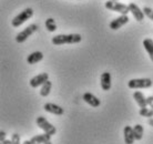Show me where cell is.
<instances>
[{
  "label": "cell",
  "mask_w": 153,
  "mask_h": 144,
  "mask_svg": "<svg viewBox=\"0 0 153 144\" xmlns=\"http://www.w3.org/2000/svg\"><path fill=\"white\" fill-rule=\"evenodd\" d=\"M82 40L81 34L79 33H71V34H58L52 38L51 42L54 46H61L65 43L72 45V43H79Z\"/></svg>",
  "instance_id": "1"
},
{
  "label": "cell",
  "mask_w": 153,
  "mask_h": 144,
  "mask_svg": "<svg viewBox=\"0 0 153 144\" xmlns=\"http://www.w3.org/2000/svg\"><path fill=\"white\" fill-rule=\"evenodd\" d=\"M32 16H33V9L32 8H27V9H25L23 11H21L19 15H17L12 19L11 26L15 27V28H18L21 24H23L27 20L30 19Z\"/></svg>",
  "instance_id": "2"
},
{
  "label": "cell",
  "mask_w": 153,
  "mask_h": 144,
  "mask_svg": "<svg viewBox=\"0 0 153 144\" xmlns=\"http://www.w3.org/2000/svg\"><path fill=\"white\" fill-rule=\"evenodd\" d=\"M104 7L107 8L108 10L119 12L120 15H128V13L130 12L129 4H120V2H117V1H112V0L105 1Z\"/></svg>",
  "instance_id": "3"
},
{
  "label": "cell",
  "mask_w": 153,
  "mask_h": 144,
  "mask_svg": "<svg viewBox=\"0 0 153 144\" xmlns=\"http://www.w3.org/2000/svg\"><path fill=\"white\" fill-rule=\"evenodd\" d=\"M38 24H36V23H32L30 26H28L27 28H25L21 32H19L16 36V41L18 42V43H23L30 36H32L35 32L38 31Z\"/></svg>",
  "instance_id": "4"
},
{
  "label": "cell",
  "mask_w": 153,
  "mask_h": 144,
  "mask_svg": "<svg viewBox=\"0 0 153 144\" xmlns=\"http://www.w3.org/2000/svg\"><path fill=\"white\" fill-rule=\"evenodd\" d=\"M128 87L130 89H148V88L152 87V80L150 78L131 79L128 82Z\"/></svg>",
  "instance_id": "5"
},
{
  "label": "cell",
  "mask_w": 153,
  "mask_h": 144,
  "mask_svg": "<svg viewBox=\"0 0 153 144\" xmlns=\"http://www.w3.org/2000/svg\"><path fill=\"white\" fill-rule=\"evenodd\" d=\"M37 125H38L39 128L42 130V131H45L46 133L50 134L51 137L54 135L56 133H57V129L54 128V125H52L50 123L48 120H47L45 117H38L37 118Z\"/></svg>",
  "instance_id": "6"
},
{
  "label": "cell",
  "mask_w": 153,
  "mask_h": 144,
  "mask_svg": "<svg viewBox=\"0 0 153 144\" xmlns=\"http://www.w3.org/2000/svg\"><path fill=\"white\" fill-rule=\"evenodd\" d=\"M129 19L130 18L128 17V15H121L120 17L112 20L111 22H110V24H109V27H110V29H112V30H118L121 27L124 26L126 23L129 22Z\"/></svg>",
  "instance_id": "7"
},
{
  "label": "cell",
  "mask_w": 153,
  "mask_h": 144,
  "mask_svg": "<svg viewBox=\"0 0 153 144\" xmlns=\"http://www.w3.org/2000/svg\"><path fill=\"white\" fill-rule=\"evenodd\" d=\"M48 79H49V74H48L47 72H43V73H40L38 76H33V78L30 80L29 83H30L31 88H38V87H40V85H42L46 81H48Z\"/></svg>",
  "instance_id": "8"
},
{
  "label": "cell",
  "mask_w": 153,
  "mask_h": 144,
  "mask_svg": "<svg viewBox=\"0 0 153 144\" xmlns=\"http://www.w3.org/2000/svg\"><path fill=\"white\" fill-rule=\"evenodd\" d=\"M82 99L85 103H88L89 105L92 106V108H98L101 104V101L100 99H98L94 94H92L90 92H85L83 95H82Z\"/></svg>",
  "instance_id": "9"
},
{
  "label": "cell",
  "mask_w": 153,
  "mask_h": 144,
  "mask_svg": "<svg viewBox=\"0 0 153 144\" xmlns=\"http://www.w3.org/2000/svg\"><path fill=\"white\" fill-rule=\"evenodd\" d=\"M129 8H130V12L133 15L134 19L137 20V21H139V22L143 21L146 15H144V12L138 7V4H135L134 2H130V4H129Z\"/></svg>",
  "instance_id": "10"
},
{
  "label": "cell",
  "mask_w": 153,
  "mask_h": 144,
  "mask_svg": "<svg viewBox=\"0 0 153 144\" xmlns=\"http://www.w3.org/2000/svg\"><path fill=\"white\" fill-rule=\"evenodd\" d=\"M100 84L103 91H109L111 89V74L110 72H103L100 76Z\"/></svg>",
  "instance_id": "11"
},
{
  "label": "cell",
  "mask_w": 153,
  "mask_h": 144,
  "mask_svg": "<svg viewBox=\"0 0 153 144\" xmlns=\"http://www.w3.org/2000/svg\"><path fill=\"white\" fill-rule=\"evenodd\" d=\"M43 109H45V111H47V112L56 114V115H62V114L65 113L63 108L57 105V104H54V103H46V104L43 105Z\"/></svg>",
  "instance_id": "12"
},
{
  "label": "cell",
  "mask_w": 153,
  "mask_h": 144,
  "mask_svg": "<svg viewBox=\"0 0 153 144\" xmlns=\"http://www.w3.org/2000/svg\"><path fill=\"white\" fill-rule=\"evenodd\" d=\"M30 141L32 144H46L48 142H51V135L45 132L43 134H38L36 137H31Z\"/></svg>",
  "instance_id": "13"
},
{
  "label": "cell",
  "mask_w": 153,
  "mask_h": 144,
  "mask_svg": "<svg viewBox=\"0 0 153 144\" xmlns=\"http://www.w3.org/2000/svg\"><path fill=\"white\" fill-rule=\"evenodd\" d=\"M123 135H124V142L126 144H133L135 141L133 133V128L130 125H126L124 130H123Z\"/></svg>",
  "instance_id": "14"
},
{
  "label": "cell",
  "mask_w": 153,
  "mask_h": 144,
  "mask_svg": "<svg viewBox=\"0 0 153 144\" xmlns=\"http://www.w3.org/2000/svg\"><path fill=\"white\" fill-rule=\"evenodd\" d=\"M43 59V53L41 51H35V52L30 53L27 58V62L29 65H36Z\"/></svg>",
  "instance_id": "15"
},
{
  "label": "cell",
  "mask_w": 153,
  "mask_h": 144,
  "mask_svg": "<svg viewBox=\"0 0 153 144\" xmlns=\"http://www.w3.org/2000/svg\"><path fill=\"white\" fill-rule=\"evenodd\" d=\"M133 98L134 100H135V102L138 103V105L140 106V108H146V105H148V101H146V95L143 94L141 91H135L133 93Z\"/></svg>",
  "instance_id": "16"
},
{
  "label": "cell",
  "mask_w": 153,
  "mask_h": 144,
  "mask_svg": "<svg viewBox=\"0 0 153 144\" xmlns=\"http://www.w3.org/2000/svg\"><path fill=\"white\" fill-rule=\"evenodd\" d=\"M143 47H144V49L146 50V52L149 54L150 59L152 60L153 62V40L150 38H146L143 40Z\"/></svg>",
  "instance_id": "17"
},
{
  "label": "cell",
  "mask_w": 153,
  "mask_h": 144,
  "mask_svg": "<svg viewBox=\"0 0 153 144\" xmlns=\"http://www.w3.org/2000/svg\"><path fill=\"white\" fill-rule=\"evenodd\" d=\"M51 88H52V83L50 82L49 80L46 81V82L41 85V89H40V95H41V96H48L50 91H51Z\"/></svg>",
  "instance_id": "18"
},
{
  "label": "cell",
  "mask_w": 153,
  "mask_h": 144,
  "mask_svg": "<svg viewBox=\"0 0 153 144\" xmlns=\"http://www.w3.org/2000/svg\"><path fill=\"white\" fill-rule=\"evenodd\" d=\"M133 133L135 140L137 141L142 140V137H143V126L141 124H135L133 128Z\"/></svg>",
  "instance_id": "19"
},
{
  "label": "cell",
  "mask_w": 153,
  "mask_h": 144,
  "mask_svg": "<svg viewBox=\"0 0 153 144\" xmlns=\"http://www.w3.org/2000/svg\"><path fill=\"white\" fill-rule=\"evenodd\" d=\"M45 24H46L47 30L49 31V32H54V31L57 30V24L54 22V19H52V18H48L46 20Z\"/></svg>",
  "instance_id": "20"
},
{
  "label": "cell",
  "mask_w": 153,
  "mask_h": 144,
  "mask_svg": "<svg viewBox=\"0 0 153 144\" xmlns=\"http://www.w3.org/2000/svg\"><path fill=\"white\" fill-rule=\"evenodd\" d=\"M139 114L141 117H144V118H149L152 119L153 118V110L152 109H149V108H142L139 111Z\"/></svg>",
  "instance_id": "21"
},
{
  "label": "cell",
  "mask_w": 153,
  "mask_h": 144,
  "mask_svg": "<svg viewBox=\"0 0 153 144\" xmlns=\"http://www.w3.org/2000/svg\"><path fill=\"white\" fill-rule=\"evenodd\" d=\"M143 12H144V15L149 18V19H151L153 21V9L150 7H144L143 8Z\"/></svg>",
  "instance_id": "22"
},
{
  "label": "cell",
  "mask_w": 153,
  "mask_h": 144,
  "mask_svg": "<svg viewBox=\"0 0 153 144\" xmlns=\"http://www.w3.org/2000/svg\"><path fill=\"white\" fill-rule=\"evenodd\" d=\"M11 143L12 144H20V135L18 133H13L11 135Z\"/></svg>",
  "instance_id": "23"
},
{
  "label": "cell",
  "mask_w": 153,
  "mask_h": 144,
  "mask_svg": "<svg viewBox=\"0 0 153 144\" xmlns=\"http://www.w3.org/2000/svg\"><path fill=\"white\" fill-rule=\"evenodd\" d=\"M6 135H7V134H6L4 131H1V132H0V143H2L4 141L7 140V139H6Z\"/></svg>",
  "instance_id": "24"
},
{
  "label": "cell",
  "mask_w": 153,
  "mask_h": 144,
  "mask_svg": "<svg viewBox=\"0 0 153 144\" xmlns=\"http://www.w3.org/2000/svg\"><path fill=\"white\" fill-rule=\"evenodd\" d=\"M146 101H148V105L151 106L153 110V96L152 95H151V96H148V98H146Z\"/></svg>",
  "instance_id": "25"
},
{
  "label": "cell",
  "mask_w": 153,
  "mask_h": 144,
  "mask_svg": "<svg viewBox=\"0 0 153 144\" xmlns=\"http://www.w3.org/2000/svg\"><path fill=\"white\" fill-rule=\"evenodd\" d=\"M1 144H12V143H11V140H6V141H4Z\"/></svg>",
  "instance_id": "26"
},
{
  "label": "cell",
  "mask_w": 153,
  "mask_h": 144,
  "mask_svg": "<svg viewBox=\"0 0 153 144\" xmlns=\"http://www.w3.org/2000/svg\"><path fill=\"white\" fill-rule=\"evenodd\" d=\"M149 124L153 128V118H152V119H150V120H149Z\"/></svg>",
  "instance_id": "27"
},
{
  "label": "cell",
  "mask_w": 153,
  "mask_h": 144,
  "mask_svg": "<svg viewBox=\"0 0 153 144\" xmlns=\"http://www.w3.org/2000/svg\"><path fill=\"white\" fill-rule=\"evenodd\" d=\"M22 144H32V143H31V141H30V140H29V141L26 140V141H25V142H23Z\"/></svg>",
  "instance_id": "28"
},
{
  "label": "cell",
  "mask_w": 153,
  "mask_h": 144,
  "mask_svg": "<svg viewBox=\"0 0 153 144\" xmlns=\"http://www.w3.org/2000/svg\"><path fill=\"white\" fill-rule=\"evenodd\" d=\"M46 144H52V143H51V142H48V143H46Z\"/></svg>",
  "instance_id": "29"
},
{
  "label": "cell",
  "mask_w": 153,
  "mask_h": 144,
  "mask_svg": "<svg viewBox=\"0 0 153 144\" xmlns=\"http://www.w3.org/2000/svg\"><path fill=\"white\" fill-rule=\"evenodd\" d=\"M112 1H119V0H112Z\"/></svg>",
  "instance_id": "30"
}]
</instances>
